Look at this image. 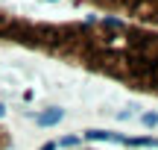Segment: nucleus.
<instances>
[{"label": "nucleus", "instance_id": "f257e3e1", "mask_svg": "<svg viewBox=\"0 0 158 150\" xmlns=\"http://www.w3.org/2000/svg\"><path fill=\"white\" fill-rule=\"evenodd\" d=\"M0 41L70 59L73 65L129 82L132 88L158 94V33H147L120 18L106 15L94 24H32L0 12Z\"/></svg>", "mask_w": 158, "mask_h": 150}, {"label": "nucleus", "instance_id": "f03ea898", "mask_svg": "<svg viewBox=\"0 0 158 150\" xmlns=\"http://www.w3.org/2000/svg\"><path fill=\"white\" fill-rule=\"evenodd\" d=\"M94 3L117 9V12H126V15L149 21V24H158V0H94Z\"/></svg>", "mask_w": 158, "mask_h": 150}, {"label": "nucleus", "instance_id": "7ed1b4c3", "mask_svg": "<svg viewBox=\"0 0 158 150\" xmlns=\"http://www.w3.org/2000/svg\"><path fill=\"white\" fill-rule=\"evenodd\" d=\"M64 118V109H59V106H53V109H44V112H38L35 115V124L38 127H56L59 121Z\"/></svg>", "mask_w": 158, "mask_h": 150}, {"label": "nucleus", "instance_id": "20e7f679", "mask_svg": "<svg viewBox=\"0 0 158 150\" xmlns=\"http://www.w3.org/2000/svg\"><path fill=\"white\" fill-rule=\"evenodd\" d=\"M85 139L88 141H117V144H123V135H117V133H106V130H88L85 133Z\"/></svg>", "mask_w": 158, "mask_h": 150}, {"label": "nucleus", "instance_id": "39448f33", "mask_svg": "<svg viewBox=\"0 0 158 150\" xmlns=\"http://www.w3.org/2000/svg\"><path fill=\"white\" fill-rule=\"evenodd\" d=\"M141 121H143V127H155V124H158V115H155V112H143Z\"/></svg>", "mask_w": 158, "mask_h": 150}, {"label": "nucleus", "instance_id": "423d86ee", "mask_svg": "<svg viewBox=\"0 0 158 150\" xmlns=\"http://www.w3.org/2000/svg\"><path fill=\"white\" fill-rule=\"evenodd\" d=\"M76 141H79V135H64V139L59 141L56 147H70V144H76Z\"/></svg>", "mask_w": 158, "mask_h": 150}, {"label": "nucleus", "instance_id": "0eeeda50", "mask_svg": "<svg viewBox=\"0 0 158 150\" xmlns=\"http://www.w3.org/2000/svg\"><path fill=\"white\" fill-rule=\"evenodd\" d=\"M41 150H56V141H47V144L41 147Z\"/></svg>", "mask_w": 158, "mask_h": 150}, {"label": "nucleus", "instance_id": "6e6552de", "mask_svg": "<svg viewBox=\"0 0 158 150\" xmlns=\"http://www.w3.org/2000/svg\"><path fill=\"white\" fill-rule=\"evenodd\" d=\"M3 115H6V106H3V103H0V118H3Z\"/></svg>", "mask_w": 158, "mask_h": 150}, {"label": "nucleus", "instance_id": "1a4fd4ad", "mask_svg": "<svg viewBox=\"0 0 158 150\" xmlns=\"http://www.w3.org/2000/svg\"><path fill=\"white\" fill-rule=\"evenodd\" d=\"M50 3H53V0H50Z\"/></svg>", "mask_w": 158, "mask_h": 150}]
</instances>
